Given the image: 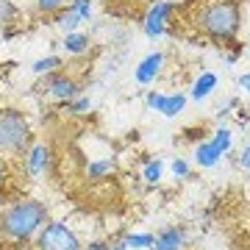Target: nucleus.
Returning a JSON list of instances; mask_svg holds the SVG:
<instances>
[{
	"label": "nucleus",
	"mask_w": 250,
	"mask_h": 250,
	"mask_svg": "<svg viewBox=\"0 0 250 250\" xmlns=\"http://www.w3.org/2000/svg\"><path fill=\"white\" fill-rule=\"evenodd\" d=\"M50 220V208L39 197H14L0 208V250H25Z\"/></svg>",
	"instance_id": "1"
},
{
	"label": "nucleus",
	"mask_w": 250,
	"mask_h": 250,
	"mask_svg": "<svg viewBox=\"0 0 250 250\" xmlns=\"http://www.w3.org/2000/svg\"><path fill=\"white\" fill-rule=\"evenodd\" d=\"M189 22L217 45H236L242 28V0H192Z\"/></svg>",
	"instance_id": "2"
},
{
	"label": "nucleus",
	"mask_w": 250,
	"mask_h": 250,
	"mask_svg": "<svg viewBox=\"0 0 250 250\" xmlns=\"http://www.w3.org/2000/svg\"><path fill=\"white\" fill-rule=\"evenodd\" d=\"M34 139V125L25 111L0 103V156H6L9 161H22Z\"/></svg>",
	"instance_id": "3"
},
{
	"label": "nucleus",
	"mask_w": 250,
	"mask_h": 250,
	"mask_svg": "<svg viewBox=\"0 0 250 250\" xmlns=\"http://www.w3.org/2000/svg\"><path fill=\"white\" fill-rule=\"evenodd\" d=\"M34 89L39 92L42 98H47V100H53V103H59V106H64L67 100H72V98H78L81 95L83 81H81L75 72H70V70H64L62 67V70L42 75Z\"/></svg>",
	"instance_id": "4"
},
{
	"label": "nucleus",
	"mask_w": 250,
	"mask_h": 250,
	"mask_svg": "<svg viewBox=\"0 0 250 250\" xmlns=\"http://www.w3.org/2000/svg\"><path fill=\"white\" fill-rule=\"evenodd\" d=\"M81 245L78 231L67 220H47L34 239L36 250H81Z\"/></svg>",
	"instance_id": "5"
},
{
	"label": "nucleus",
	"mask_w": 250,
	"mask_h": 250,
	"mask_svg": "<svg viewBox=\"0 0 250 250\" xmlns=\"http://www.w3.org/2000/svg\"><path fill=\"white\" fill-rule=\"evenodd\" d=\"M178 11V3H170V0H156L147 6L142 17V31L147 39H159L170 31V22H172V14Z\"/></svg>",
	"instance_id": "6"
},
{
	"label": "nucleus",
	"mask_w": 250,
	"mask_h": 250,
	"mask_svg": "<svg viewBox=\"0 0 250 250\" xmlns=\"http://www.w3.org/2000/svg\"><path fill=\"white\" fill-rule=\"evenodd\" d=\"M92 14H95V0H70V3L50 20V25H56L59 31H64V34H70V31H81V25H83L86 20H92Z\"/></svg>",
	"instance_id": "7"
},
{
	"label": "nucleus",
	"mask_w": 250,
	"mask_h": 250,
	"mask_svg": "<svg viewBox=\"0 0 250 250\" xmlns=\"http://www.w3.org/2000/svg\"><path fill=\"white\" fill-rule=\"evenodd\" d=\"M22 170L31 181H39L42 175H47L53 170V147L42 139H34L31 147L25 150V156H22Z\"/></svg>",
	"instance_id": "8"
},
{
	"label": "nucleus",
	"mask_w": 250,
	"mask_h": 250,
	"mask_svg": "<svg viewBox=\"0 0 250 250\" xmlns=\"http://www.w3.org/2000/svg\"><path fill=\"white\" fill-rule=\"evenodd\" d=\"M145 106L150 111H159L161 117H178L184 108H187V95L184 92H156L150 89L145 95Z\"/></svg>",
	"instance_id": "9"
},
{
	"label": "nucleus",
	"mask_w": 250,
	"mask_h": 250,
	"mask_svg": "<svg viewBox=\"0 0 250 250\" xmlns=\"http://www.w3.org/2000/svg\"><path fill=\"white\" fill-rule=\"evenodd\" d=\"M117 172V156L111 150L100 153V156H86V164H83V178L92 181V184H100V181H108Z\"/></svg>",
	"instance_id": "10"
},
{
	"label": "nucleus",
	"mask_w": 250,
	"mask_h": 250,
	"mask_svg": "<svg viewBox=\"0 0 250 250\" xmlns=\"http://www.w3.org/2000/svg\"><path fill=\"white\" fill-rule=\"evenodd\" d=\"M161 72H164V53L156 50V53H147L142 62L136 64L134 81L136 83H142V86H147V83H153L156 78H161Z\"/></svg>",
	"instance_id": "11"
},
{
	"label": "nucleus",
	"mask_w": 250,
	"mask_h": 250,
	"mask_svg": "<svg viewBox=\"0 0 250 250\" xmlns=\"http://www.w3.org/2000/svg\"><path fill=\"white\" fill-rule=\"evenodd\" d=\"M187 228H181V225H170V228H164L153 236V248L150 250H184L187 248Z\"/></svg>",
	"instance_id": "12"
},
{
	"label": "nucleus",
	"mask_w": 250,
	"mask_h": 250,
	"mask_svg": "<svg viewBox=\"0 0 250 250\" xmlns=\"http://www.w3.org/2000/svg\"><path fill=\"white\" fill-rule=\"evenodd\" d=\"M17 22H22V9L14 0H0V34H3V39H9L14 34Z\"/></svg>",
	"instance_id": "13"
},
{
	"label": "nucleus",
	"mask_w": 250,
	"mask_h": 250,
	"mask_svg": "<svg viewBox=\"0 0 250 250\" xmlns=\"http://www.w3.org/2000/svg\"><path fill=\"white\" fill-rule=\"evenodd\" d=\"M220 161H223V153L214 147L211 139H203V142L195 145V164L200 167V170H211V167H217Z\"/></svg>",
	"instance_id": "14"
},
{
	"label": "nucleus",
	"mask_w": 250,
	"mask_h": 250,
	"mask_svg": "<svg viewBox=\"0 0 250 250\" xmlns=\"http://www.w3.org/2000/svg\"><path fill=\"white\" fill-rule=\"evenodd\" d=\"M89 47H92V39L89 34H83V31H70V34H64L62 36V50L67 56H83V53H89Z\"/></svg>",
	"instance_id": "15"
},
{
	"label": "nucleus",
	"mask_w": 250,
	"mask_h": 250,
	"mask_svg": "<svg viewBox=\"0 0 250 250\" xmlns=\"http://www.w3.org/2000/svg\"><path fill=\"white\" fill-rule=\"evenodd\" d=\"M217 83H220V78H217L214 72H200V75H197V81L192 83V89H189V98L200 103V100H206L211 92L217 89Z\"/></svg>",
	"instance_id": "16"
},
{
	"label": "nucleus",
	"mask_w": 250,
	"mask_h": 250,
	"mask_svg": "<svg viewBox=\"0 0 250 250\" xmlns=\"http://www.w3.org/2000/svg\"><path fill=\"white\" fill-rule=\"evenodd\" d=\"M64 67V59L62 56H42V59H36L34 64H31V72H34L36 78H42V75H47V72H56Z\"/></svg>",
	"instance_id": "17"
},
{
	"label": "nucleus",
	"mask_w": 250,
	"mask_h": 250,
	"mask_svg": "<svg viewBox=\"0 0 250 250\" xmlns=\"http://www.w3.org/2000/svg\"><path fill=\"white\" fill-rule=\"evenodd\" d=\"M62 108H64V111H67L70 117H83V114H89L92 108H95V100L86 98V95H78V98L67 100Z\"/></svg>",
	"instance_id": "18"
},
{
	"label": "nucleus",
	"mask_w": 250,
	"mask_h": 250,
	"mask_svg": "<svg viewBox=\"0 0 250 250\" xmlns=\"http://www.w3.org/2000/svg\"><path fill=\"white\" fill-rule=\"evenodd\" d=\"M125 245H128V250H150L153 248V233L147 231H128L123 233Z\"/></svg>",
	"instance_id": "19"
},
{
	"label": "nucleus",
	"mask_w": 250,
	"mask_h": 250,
	"mask_svg": "<svg viewBox=\"0 0 250 250\" xmlns=\"http://www.w3.org/2000/svg\"><path fill=\"white\" fill-rule=\"evenodd\" d=\"M161 175H164V161L161 159H150L147 164H145V170H142V178H145V184H159L161 181Z\"/></svg>",
	"instance_id": "20"
},
{
	"label": "nucleus",
	"mask_w": 250,
	"mask_h": 250,
	"mask_svg": "<svg viewBox=\"0 0 250 250\" xmlns=\"http://www.w3.org/2000/svg\"><path fill=\"white\" fill-rule=\"evenodd\" d=\"M211 142H214V147L220 153H231V147H233V131L231 128H217L214 131V136H211Z\"/></svg>",
	"instance_id": "21"
},
{
	"label": "nucleus",
	"mask_w": 250,
	"mask_h": 250,
	"mask_svg": "<svg viewBox=\"0 0 250 250\" xmlns=\"http://www.w3.org/2000/svg\"><path fill=\"white\" fill-rule=\"evenodd\" d=\"M64 6H67V0H36V11L45 20H53Z\"/></svg>",
	"instance_id": "22"
},
{
	"label": "nucleus",
	"mask_w": 250,
	"mask_h": 250,
	"mask_svg": "<svg viewBox=\"0 0 250 250\" xmlns=\"http://www.w3.org/2000/svg\"><path fill=\"white\" fill-rule=\"evenodd\" d=\"M11 164H14V161H9L6 156H0V192H3V187H6L9 178H11Z\"/></svg>",
	"instance_id": "23"
},
{
	"label": "nucleus",
	"mask_w": 250,
	"mask_h": 250,
	"mask_svg": "<svg viewBox=\"0 0 250 250\" xmlns=\"http://www.w3.org/2000/svg\"><path fill=\"white\" fill-rule=\"evenodd\" d=\"M189 161L187 159H175L172 161V175H175V178H189Z\"/></svg>",
	"instance_id": "24"
},
{
	"label": "nucleus",
	"mask_w": 250,
	"mask_h": 250,
	"mask_svg": "<svg viewBox=\"0 0 250 250\" xmlns=\"http://www.w3.org/2000/svg\"><path fill=\"white\" fill-rule=\"evenodd\" d=\"M81 250H108V239H89L81 245Z\"/></svg>",
	"instance_id": "25"
},
{
	"label": "nucleus",
	"mask_w": 250,
	"mask_h": 250,
	"mask_svg": "<svg viewBox=\"0 0 250 250\" xmlns=\"http://www.w3.org/2000/svg\"><path fill=\"white\" fill-rule=\"evenodd\" d=\"M239 167L250 172V145H248V147H242V153H239Z\"/></svg>",
	"instance_id": "26"
},
{
	"label": "nucleus",
	"mask_w": 250,
	"mask_h": 250,
	"mask_svg": "<svg viewBox=\"0 0 250 250\" xmlns=\"http://www.w3.org/2000/svg\"><path fill=\"white\" fill-rule=\"evenodd\" d=\"M236 83H239L242 89H245V92L250 95V70H248V72H242L239 78H236Z\"/></svg>",
	"instance_id": "27"
},
{
	"label": "nucleus",
	"mask_w": 250,
	"mask_h": 250,
	"mask_svg": "<svg viewBox=\"0 0 250 250\" xmlns=\"http://www.w3.org/2000/svg\"><path fill=\"white\" fill-rule=\"evenodd\" d=\"M108 250H128V245H125V239L120 236V239H111V242H108Z\"/></svg>",
	"instance_id": "28"
},
{
	"label": "nucleus",
	"mask_w": 250,
	"mask_h": 250,
	"mask_svg": "<svg viewBox=\"0 0 250 250\" xmlns=\"http://www.w3.org/2000/svg\"><path fill=\"white\" fill-rule=\"evenodd\" d=\"M3 83H6V70H3V64H0V100H3Z\"/></svg>",
	"instance_id": "29"
}]
</instances>
